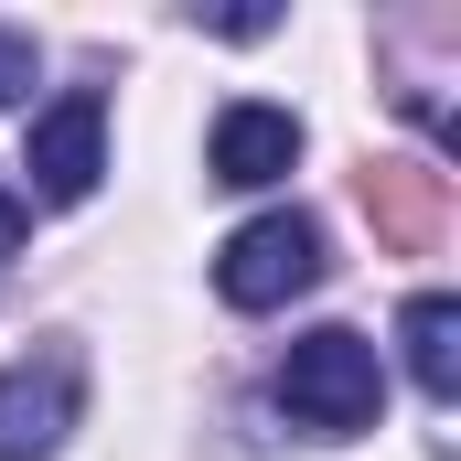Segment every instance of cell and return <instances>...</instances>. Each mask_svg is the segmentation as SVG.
Here are the masks:
<instances>
[{
	"label": "cell",
	"instance_id": "obj_1",
	"mask_svg": "<svg viewBox=\"0 0 461 461\" xmlns=\"http://www.w3.org/2000/svg\"><path fill=\"white\" fill-rule=\"evenodd\" d=\"M279 408H290L301 429H322V440L375 429V408H386V365H375V344H365L354 322L301 333V344H290V365H279Z\"/></svg>",
	"mask_w": 461,
	"mask_h": 461
},
{
	"label": "cell",
	"instance_id": "obj_2",
	"mask_svg": "<svg viewBox=\"0 0 461 461\" xmlns=\"http://www.w3.org/2000/svg\"><path fill=\"white\" fill-rule=\"evenodd\" d=\"M322 268H333V258H322V226H312L301 204H279V215H247V226L215 247V290H226L236 312H279V301H301Z\"/></svg>",
	"mask_w": 461,
	"mask_h": 461
},
{
	"label": "cell",
	"instance_id": "obj_3",
	"mask_svg": "<svg viewBox=\"0 0 461 461\" xmlns=\"http://www.w3.org/2000/svg\"><path fill=\"white\" fill-rule=\"evenodd\" d=\"M86 408V354L76 344H32L0 375V461H54L65 429Z\"/></svg>",
	"mask_w": 461,
	"mask_h": 461
},
{
	"label": "cell",
	"instance_id": "obj_4",
	"mask_svg": "<svg viewBox=\"0 0 461 461\" xmlns=\"http://www.w3.org/2000/svg\"><path fill=\"white\" fill-rule=\"evenodd\" d=\"M22 172H32V194L43 204H86L97 194V172H108V108L76 86V97H54V108L32 118V140H22Z\"/></svg>",
	"mask_w": 461,
	"mask_h": 461
},
{
	"label": "cell",
	"instance_id": "obj_5",
	"mask_svg": "<svg viewBox=\"0 0 461 461\" xmlns=\"http://www.w3.org/2000/svg\"><path fill=\"white\" fill-rule=\"evenodd\" d=\"M204 161H215V183L258 194V183H279V172L301 161V118L268 108V97H236V108L215 118V140H204Z\"/></svg>",
	"mask_w": 461,
	"mask_h": 461
},
{
	"label": "cell",
	"instance_id": "obj_6",
	"mask_svg": "<svg viewBox=\"0 0 461 461\" xmlns=\"http://www.w3.org/2000/svg\"><path fill=\"white\" fill-rule=\"evenodd\" d=\"M365 215H375V236H386L397 258H429V247H440V215H451V194H440L429 161H375V172H365Z\"/></svg>",
	"mask_w": 461,
	"mask_h": 461
},
{
	"label": "cell",
	"instance_id": "obj_7",
	"mask_svg": "<svg viewBox=\"0 0 461 461\" xmlns=\"http://www.w3.org/2000/svg\"><path fill=\"white\" fill-rule=\"evenodd\" d=\"M397 344H408V375H419V397H461V301L451 290H419L408 301V322H397Z\"/></svg>",
	"mask_w": 461,
	"mask_h": 461
},
{
	"label": "cell",
	"instance_id": "obj_8",
	"mask_svg": "<svg viewBox=\"0 0 461 461\" xmlns=\"http://www.w3.org/2000/svg\"><path fill=\"white\" fill-rule=\"evenodd\" d=\"M32 76H43L32 32H0V108H32Z\"/></svg>",
	"mask_w": 461,
	"mask_h": 461
},
{
	"label": "cell",
	"instance_id": "obj_9",
	"mask_svg": "<svg viewBox=\"0 0 461 461\" xmlns=\"http://www.w3.org/2000/svg\"><path fill=\"white\" fill-rule=\"evenodd\" d=\"M0 258H22V204L0 194Z\"/></svg>",
	"mask_w": 461,
	"mask_h": 461
}]
</instances>
